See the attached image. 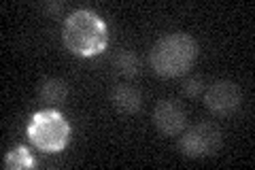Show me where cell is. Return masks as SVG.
I'll return each instance as SVG.
<instances>
[{
	"instance_id": "1",
	"label": "cell",
	"mask_w": 255,
	"mask_h": 170,
	"mask_svg": "<svg viewBox=\"0 0 255 170\" xmlns=\"http://www.w3.org/2000/svg\"><path fill=\"white\" fill-rule=\"evenodd\" d=\"M62 40L66 49L81 58L98 55L107 49L109 45V30L107 23L102 21L94 11L79 9L70 13L64 21Z\"/></svg>"
},
{
	"instance_id": "2",
	"label": "cell",
	"mask_w": 255,
	"mask_h": 170,
	"mask_svg": "<svg viewBox=\"0 0 255 170\" xmlns=\"http://www.w3.org/2000/svg\"><path fill=\"white\" fill-rule=\"evenodd\" d=\"M198 58V43L191 34L172 32L166 34L151 47L149 64L159 77H181L189 72Z\"/></svg>"
},
{
	"instance_id": "3",
	"label": "cell",
	"mask_w": 255,
	"mask_h": 170,
	"mask_svg": "<svg viewBox=\"0 0 255 170\" xmlns=\"http://www.w3.org/2000/svg\"><path fill=\"white\" fill-rule=\"evenodd\" d=\"M26 134L36 149L55 153V151H62L68 145L70 126L60 111L45 109L32 115L30 124L26 128Z\"/></svg>"
},
{
	"instance_id": "4",
	"label": "cell",
	"mask_w": 255,
	"mask_h": 170,
	"mask_svg": "<svg viewBox=\"0 0 255 170\" xmlns=\"http://www.w3.org/2000/svg\"><path fill=\"white\" fill-rule=\"evenodd\" d=\"M181 134L183 136L179 141V149L185 158H211L223 145V134L219 126L213 121H200V124L191 126L189 130H183Z\"/></svg>"
},
{
	"instance_id": "5",
	"label": "cell",
	"mask_w": 255,
	"mask_h": 170,
	"mask_svg": "<svg viewBox=\"0 0 255 170\" xmlns=\"http://www.w3.org/2000/svg\"><path fill=\"white\" fill-rule=\"evenodd\" d=\"M204 104L213 115L219 117H230L241 109L243 104V92L234 81L219 79L209 85V90L204 92Z\"/></svg>"
},
{
	"instance_id": "6",
	"label": "cell",
	"mask_w": 255,
	"mask_h": 170,
	"mask_svg": "<svg viewBox=\"0 0 255 170\" xmlns=\"http://www.w3.org/2000/svg\"><path fill=\"white\" fill-rule=\"evenodd\" d=\"M153 124L164 136H179L187 126L185 111L174 100H159L153 109Z\"/></svg>"
},
{
	"instance_id": "7",
	"label": "cell",
	"mask_w": 255,
	"mask_h": 170,
	"mask_svg": "<svg viewBox=\"0 0 255 170\" xmlns=\"http://www.w3.org/2000/svg\"><path fill=\"white\" fill-rule=\"evenodd\" d=\"M111 102H113V107L119 113H126V115H134V113H138L142 107L140 94L134 90L132 85H124V83L113 87V92H111Z\"/></svg>"
},
{
	"instance_id": "8",
	"label": "cell",
	"mask_w": 255,
	"mask_h": 170,
	"mask_svg": "<svg viewBox=\"0 0 255 170\" xmlns=\"http://www.w3.org/2000/svg\"><path fill=\"white\" fill-rule=\"evenodd\" d=\"M66 96H68V85L62 79L47 77L38 83V98L47 104H60L66 100Z\"/></svg>"
},
{
	"instance_id": "9",
	"label": "cell",
	"mask_w": 255,
	"mask_h": 170,
	"mask_svg": "<svg viewBox=\"0 0 255 170\" xmlns=\"http://www.w3.org/2000/svg\"><path fill=\"white\" fill-rule=\"evenodd\" d=\"M115 68L119 75H124V77H134V75H138V70H140V60H138V55L130 51V49H119L115 53Z\"/></svg>"
},
{
	"instance_id": "10",
	"label": "cell",
	"mask_w": 255,
	"mask_h": 170,
	"mask_svg": "<svg viewBox=\"0 0 255 170\" xmlns=\"http://www.w3.org/2000/svg\"><path fill=\"white\" fill-rule=\"evenodd\" d=\"M4 166L11 170H23V168H32L34 166V158L30 156V151L26 147H15L6 153L4 158Z\"/></svg>"
},
{
	"instance_id": "11",
	"label": "cell",
	"mask_w": 255,
	"mask_h": 170,
	"mask_svg": "<svg viewBox=\"0 0 255 170\" xmlns=\"http://www.w3.org/2000/svg\"><path fill=\"white\" fill-rule=\"evenodd\" d=\"M204 92V79L200 75H191L183 81V94L187 96V98H196V96H200Z\"/></svg>"
},
{
	"instance_id": "12",
	"label": "cell",
	"mask_w": 255,
	"mask_h": 170,
	"mask_svg": "<svg viewBox=\"0 0 255 170\" xmlns=\"http://www.w3.org/2000/svg\"><path fill=\"white\" fill-rule=\"evenodd\" d=\"M43 9L49 15H60L62 9H64V4L62 2H47V4H43Z\"/></svg>"
}]
</instances>
